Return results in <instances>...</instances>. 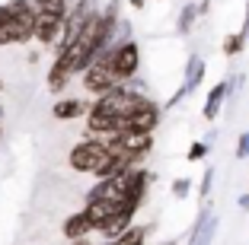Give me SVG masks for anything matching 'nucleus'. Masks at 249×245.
Instances as JSON below:
<instances>
[{
    "label": "nucleus",
    "instance_id": "obj_5",
    "mask_svg": "<svg viewBox=\"0 0 249 245\" xmlns=\"http://www.w3.org/2000/svg\"><path fill=\"white\" fill-rule=\"evenodd\" d=\"M150 147H154V134H147V131H122L118 140L112 144V150L124 153V156H131V159H141L150 153Z\"/></svg>",
    "mask_w": 249,
    "mask_h": 245
},
{
    "label": "nucleus",
    "instance_id": "obj_10",
    "mask_svg": "<svg viewBox=\"0 0 249 245\" xmlns=\"http://www.w3.org/2000/svg\"><path fill=\"white\" fill-rule=\"evenodd\" d=\"M230 99V80H220V83H214V89L208 93L205 99V112L201 115L208 118V121H214V118L220 115V108H224V102Z\"/></svg>",
    "mask_w": 249,
    "mask_h": 245
},
{
    "label": "nucleus",
    "instance_id": "obj_19",
    "mask_svg": "<svg viewBox=\"0 0 249 245\" xmlns=\"http://www.w3.org/2000/svg\"><path fill=\"white\" fill-rule=\"evenodd\" d=\"M189 191H192V181L189 179H176V181H173V197H176V201L189 197Z\"/></svg>",
    "mask_w": 249,
    "mask_h": 245
},
{
    "label": "nucleus",
    "instance_id": "obj_12",
    "mask_svg": "<svg viewBox=\"0 0 249 245\" xmlns=\"http://www.w3.org/2000/svg\"><path fill=\"white\" fill-rule=\"evenodd\" d=\"M89 232H93V223H89V216L83 213V210H77V213H71V216L64 220V236L71 239V242L89 236Z\"/></svg>",
    "mask_w": 249,
    "mask_h": 245
},
{
    "label": "nucleus",
    "instance_id": "obj_1",
    "mask_svg": "<svg viewBox=\"0 0 249 245\" xmlns=\"http://www.w3.org/2000/svg\"><path fill=\"white\" fill-rule=\"evenodd\" d=\"M112 156V147L103 144V140H96V137H87L83 144H77L71 150V156H67V163H71L73 172H83V175H96L99 169L109 163Z\"/></svg>",
    "mask_w": 249,
    "mask_h": 245
},
{
    "label": "nucleus",
    "instance_id": "obj_20",
    "mask_svg": "<svg viewBox=\"0 0 249 245\" xmlns=\"http://www.w3.org/2000/svg\"><path fill=\"white\" fill-rule=\"evenodd\" d=\"M236 159H249V131H243L236 140Z\"/></svg>",
    "mask_w": 249,
    "mask_h": 245
},
{
    "label": "nucleus",
    "instance_id": "obj_6",
    "mask_svg": "<svg viewBox=\"0 0 249 245\" xmlns=\"http://www.w3.org/2000/svg\"><path fill=\"white\" fill-rule=\"evenodd\" d=\"M201 80H205V61L198 58V54H192V58L185 61V80H182V86H179V89H176V96L166 102V108L179 105L185 96H192L198 86H201Z\"/></svg>",
    "mask_w": 249,
    "mask_h": 245
},
{
    "label": "nucleus",
    "instance_id": "obj_16",
    "mask_svg": "<svg viewBox=\"0 0 249 245\" xmlns=\"http://www.w3.org/2000/svg\"><path fill=\"white\" fill-rule=\"evenodd\" d=\"M32 3H36L38 13H54V16H64V19H67V13H71L67 0H32Z\"/></svg>",
    "mask_w": 249,
    "mask_h": 245
},
{
    "label": "nucleus",
    "instance_id": "obj_3",
    "mask_svg": "<svg viewBox=\"0 0 249 245\" xmlns=\"http://www.w3.org/2000/svg\"><path fill=\"white\" fill-rule=\"evenodd\" d=\"M83 86H87V93H93L96 99L106 93H112L115 86H122V80L112 73V67L106 64V61H93V64L83 70Z\"/></svg>",
    "mask_w": 249,
    "mask_h": 245
},
{
    "label": "nucleus",
    "instance_id": "obj_7",
    "mask_svg": "<svg viewBox=\"0 0 249 245\" xmlns=\"http://www.w3.org/2000/svg\"><path fill=\"white\" fill-rule=\"evenodd\" d=\"M214 232H217V216H214V210L205 204V207L198 210V220H195V226H192L185 245H211Z\"/></svg>",
    "mask_w": 249,
    "mask_h": 245
},
{
    "label": "nucleus",
    "instance_id": "obj_17",
    "mask_svg": "<svg viewBox=\"0 0 249 245\" xmlns=\"http://www.w3.org/2000/svg\"><path fill=\"white\" fill-rule=\"evenodd\" d=\"M211 188H214V166H208L205 175H201V185H198V197L208 201V197H211Z\"/></svg>",
    "mask_w": 249,
    "mask_h": 245
},
{
    "label": "nucleus",
    "instance_id": "obj_2",
    "mask_svg": "<svg viewBox=\"0 0 249 245\" xmlns=\"http://www.w3.org/2000/svg\"><path fill=\"white\" fill-rule=\"evenodd\" d=\"M96 61H106V64L112 67V73L124 83V80H134V73H138V67H141V48H138L134 38H124V42L112 45L109 51H103Z\"/></svg>",
    "mask_w": 249,
    "mask_h": 245
},
{
    "label": "nucleus",
    "instance_id": "obj_8",
    "mask_svg": "<svg viewBox=\"0 0 249 245\" xmlns=\"http://www.w3.org/2000/svg\"><path fill=\"white\" fill-rule=\"evenodd\" d=\"M61 35H64V16H54V13L36 16V38L42 45H58Z\"/></svg>",
    "mask_w": 249,
    "mask_h": 245
},
{
    "label": "nucleus",
    "instance_id": "obj_22",
    "mask_svg": "<svg viewBox=\"0 0 249 245\" xmlns=\"http://www.w3.org/2000/svg\"><path fill=\"white\" fill-rule=\"evenodd\" d=\"M240 210H249V195H240Z\"/></svg>",
    "mask_w": 249,
    "mask_h": 245
},
{
    "label": "nucleus",
    "instance_id": "obj_23",
    "mask_svg": "<svg viewBox=\"0 0 249 245\" xmlns=\"http://www.w3.org/2000/svg\"><path fill=\"white\" fill-rule=\"evenodd\" d=\"M246 29H249V3H246V19H243V29L240 32H246Z\"/></svg>",
    "mask_w": 249,
    "mask_h": 245
},
{
    "label": "nucleus",
    "instance_id": "obj_11",
    "mask_svg": "<svg viewBox=\"0 0 249 245\" xmlns=\"http://www.w3.org/2000/svg\"><path fill=\"white\" fill-rule=\"evenodd\" d=\"M89 102H83V99H61V102H54V118L58 121H73V118H83V115H89Z\"/></svg>",
    "mask_w": 249,
    "mask_h": 245
},
{
    "label": "nucleus",
    "instance_id": "obj_21",
    "mask_svg": "<svg viewBox=\"0 0 249 245\" xmlns=\"http://www.w3.org/2000/svg\"><path fill=\"white\" fill-rule=\"evenodd\" d=\"M208 10H211V0H201V3H198V13L205 16V13H208Z\"/></svg>",
    "mask_w": 249,
    "mask_h": 245
},
{
    "label": "nucleus",
    "instance_id": "obj_14",
    "mask_svg": "<svg viewBox=\"0 0 249 245\" xmlns=\"http://www.w3.org/2000/svg\"><path fill=\"white\" fill-rule=\"evenodd\" d=\"M147 242V226H128L118 239H112L109 245H144Z\"/></svg>",
    "mask_w": 249,
    "mask_h": 245
},
{
    "label": "nucleus",
    "instance_id": "obj_4",
    "mask_svg": "<svg viewBox=\"0 0 249 245\" xmlns=\"http://www.w3.org/2000/svg\"><path fill=\"white\" fill-rule=\"evenodd\" d=\"M157 124H160V105L150 99H144L131 115L118 118V131H147V134H154Z\"/></svg>",
    "mask_w": 249,
    "mask_h": 245
},
{
    "label": "nucleus",
    "instance_id": "obj_25",
    "mask_svg": "<svg viewBox=\"0 0 249 245\" xmlns=\"http://www.w3.org/2000/svg\"><path fill=\"white\" fill-rule=\"evenodd\" d=\"M243 35H246V38H249V29H246V32H243Z\"/></svg>",
    "mask_w": 249,
    "mask_h": 245
},
{
    "label": "nucleus",
    "instance_id": "obj_9",
    "mask_svg": "<svg viewBox=\"0 0 249 245\" xmlns=\"http://www.w3.org/2000/svg\"><path fill=\"white\" fill-rule=\"evenodd\" d=\"M118 207L122 204H115V201H106V197H89L87 201V207H83V213L89 216V223H93V229L99 232L106 223H109L112 216L118 213Z\"/></svg>",
    "mask_w": 249,
    "mask_h": 245
},
{
    "label": "nucleus",
    "instance_id": "obj_24",
    "mask_svg": "<svg viewBox=\"0 0 249 245\" xmlns=\"http://www.w3.org/2000/svg\"><path fill=\"white\" fill-rule=\"evenodd\" d=\"M128 3H131L134 10H141V7H144V0H128Z\"/></svg>",
    "mask_w": 249,
    "mask_h": 245
},
{
    "label": "nucleus",
    "instance_id": "obj_13",
    "mask_svg": "<svg viewBox=\"0 0 249 245\" xmlns=\"http://www.w3.org/2000/svg\"><path fill=\"white\" fill-rule=\"evenodd\" d=\"M198 16H201V13H198V3H185L182 13H179V19H176V32H179V35H189Z\"/></svg>",
    "mask_w": 249,
    "mask_h": 245
},
{
    "label": "nucleus",
    "instance_id": "obj_15",
    "mask_svg": "<svg viewBox=\"0 0 249 245\" xmlns=\"http://www.w3.org/2000/svg\"><path fill=\"white\" fill-rule=\"evenodd\" d=\"M246 42H249V38L243 35V32H230V35L224 38V58H236V54H243Z\"/></svg>",
    "mask_w": 249,
    "mask_h": 245
},
{
    "label": "nucleus",
    "instance_id": "obj_18",
    "mask_svg": "<svg viewBox=\"0 0 249 245\" xmlns=\"http://www.w3.org/2000/svg\"><path fill=\"white\" fill-rule=\"evenodd\" d=\"M205 156H208V144L205 140H195V144L189 147V156L185 159H189V163H198V159H205Z\"/></svg>",
    "mask_w": 249,
    "mask_h": 245
}]
</instances>
